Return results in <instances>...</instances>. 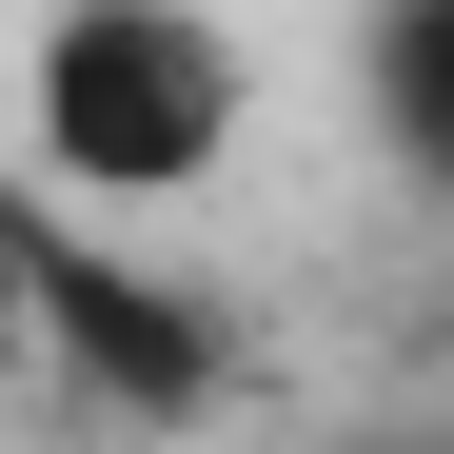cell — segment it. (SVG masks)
<instances>
[{"label": "cell", "mask_w": 454, "mask_h": 454, "mask_svg": "<svg viewBox=\"0 0 454 454\" xmlns=\"http://www.w3.org/2000/svg\"><path fill=\"white\" fill-rule=\"evenodd\" d=\"M0 375H40V317H20V238H0Z\"/></svg>", "instance_id": "cell-4"}, {"label": "cell", "mask_w": 454, "mask_h": 454, "mask_svg": "<svg viewBox=\"0 0 454 454\" xmlns=\"http://www.w3.org/2000/svg\"><path fill=\"white\" fill-rule=\"evenodd\" d=\"M375 138L454 198V0H395V20H375Z\"/></svg>", "instance_id": "cell-3"}, {"label": "cell", "mask_w": 454, "mask_h": 454, "mask_svg": "<svg viewBox=\"0 0 454 454\" xmlns=\"http://www.w3.org/2000/svg\"><path fill=\"white\" fill-rule=\"evenodd\" d=\"M20 119H40V178L80 217H178L257 119V59L198 20V0H59L20 40Z\"/></svg>", "instance_id": "cell-1"}, {"label": "cell", "mask_w": 454, "mask_h": 454, "mask_svg": "<svg viewBox=\"0 0 454 454\" xmlns=\"http://www.w3.org/2000/svg\"><path fill=\"white\" fill-rule=\"evenodd\" d=\"M0 238H20V317H40V375L80 415H119V434H178V415H217V375H238V336H217V296L198 277H159V257H119V238H80L40 178H0Z\"/></svg>", "instance_id": "cell-2"}]
</instances>
